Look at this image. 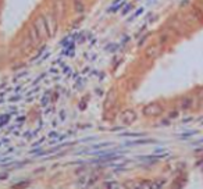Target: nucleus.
Segmentation results:
<instances>
[{
	"label": "nucleus",
	"mask_w": 203,
	"mask_h": 189,
	"mask_svg": "<svg viewBox=\"0 0 203 189\" xmlns=\"http://www.w3.org/2000/svg\"><path fill=\"white\" fill-rule=\"evenodd\" d=\"M46 21V28H47V36L49 38H53L56 33V18L53 13H49L45 17Z\"/></svg>",
	"instance_id": "f03ea898"
},
{
	"label": "nucleus",
	"mask_w": 203,
	"mask_h": 189,
	"mask_svg": "<svg viewBox=\"0 0 203 189\" xmlns=\"http://www.w3.org/2000/svg\"><path fill=\"white\" fill-rule=\"evenodd\" d=\"M192 106V99L191 97H184L181 102V108H184V110H186V108H189Z\"/></svg>",
	"instance_id": "423d86ee"
},
{
	"label": "nucleus",
	"mask_w": 203,
	"mask_h": 189,
	"mask_svg": "<svg viewBox=\"0 0 203 189\" xmlns=\"http://www.w3.org/2000/svg\"><path fill=\"white\" fill-rule=\"evenodd\" d=\"M197 97H199L200 100H203V88H200V89H199V93H197Z\"/></svg>",
	"instance_id": "1a4fd4ad"
},
{
	"label": "nucleus",
	"mask_w": 203,
	"mask_h": 189,
	"mask_svg": "<svg viewBox=\"0 0 203 189\" xmlns=\"http://www.w3.org/2000/svg\"><path fill=\"white\" fill-rule=\"evenodd\" d=\"M27 186H28V182H27V181H24V182L17 183V185H13L11 189H24V188H27Z\"/></svg>",
	"instance_id": "0eeeda50"
},
{
	"label": "nucleus",
	"mask_w": 203,
	"mask_h": 189,
	"mask_svg": "<svg viewBox=\"0 0 203 189\" xmlns=\"http://www.w3.org/2000/svg\"><path fill=\"white\" fill-rule=\"evenodd\" d=\"M33 28L36 29V32L39 33L40 36L43 35H47V28H46V21H45V17H38L33 22Z\"/></svg>",
	"instance_id": "7ed1b4c3"
},
{
	"label": "nucleus",
	"mask_w": 203,
	"mask_h": 189,
	"mask_svg": "<svg viewBox=\"0 0 203 189\" xmlns=\"http://www.w3.org/2000/svg\"><path fill=\"white\" fill-rule=\"evenodd\" d=\"M161 113H163V107L159 103H150L143 108V115H146V117H157Z\"/></svg>",
	"instance_id": "f257e3e1"
},
{
	"label": "nucleus",
	"mask_w": 203,
	"mask_h": 189,
	"mask_svg": "<svg viewBox=\"0 0 203 189\" xmlns=\"http://www.w3.org/2000/svg\"><path fill=\"white\" fill-rule=\"evenodd\" d=\"M160 186H161V183H157V182H153L150 185V189H160Z\"/></svg>",
	"instance_id": "6e6552de"
},
{
	"label": "nucleus",
	"mask_w": 203,
	"mask_h": 189,
	"mask_svg": "<svg viewBox=\"0 0 203 189\" xmlns=\"http://www.w3.org/2000/svg\"><path fill=\"white\" fill-rule=\"evenodd\" d=\"M137 120V114H135V111L133 110H124L121 113V121L124 124H127V125H130V124H132L133 121Z\"/></svg>",
	"instance_id": "20e7f679"
},
{
	"label": "nucleus",
	"mask_w": 203,
	"mask_h": 189,
	"mask_svg": "<svg viewBox=\"0 0 203 189\" xmlns=\"http://www.w3.org/2000/svg\"><path fill=\"white\" fill-rule=\"evenodd\" d=\"M159 53H160V46H159V45H153V46H150V47L146 50V57L155 59Z\"/></svg>",
	"instance_id": "39448f33"
}]
</instances>
